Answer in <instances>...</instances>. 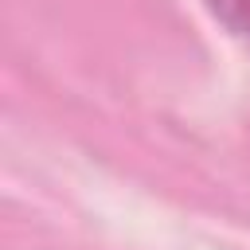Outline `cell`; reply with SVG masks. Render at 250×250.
Here are the masks:
<instances>
[{
  "mask_svg": "<svg viewBox=\"0 0 250 250\" xmlns=\"http://www.w3.org/2000/svg\"><path fill=\"white\" fill-rule=\"evenodd\" d=\"M207 8L230 35L250 39V0H207Z\"/></svg>",
  "mask_w": 250,
  "mask_h": 250,
  "instance_id": "cell-1",
  "label": "cell"
}]
</instances>
